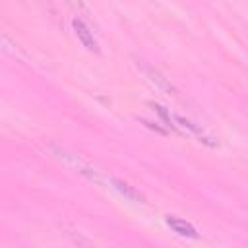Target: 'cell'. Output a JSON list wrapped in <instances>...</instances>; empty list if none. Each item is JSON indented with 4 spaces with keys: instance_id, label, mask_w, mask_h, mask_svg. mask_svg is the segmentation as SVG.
Returning a JSON list of instances; mask_svg holds the SVG:
<instances>
[{
    "instance_id": "cell-1",
    "label": "cell",
    "mask_w": 248,
    "mask_h": 248,
    "mask_svg": "<svg viewBox=\"0 0 248 248\" xmlns=\"http://www.w3.org/2000/svg\"><path fill=\"white\" fill-rule=\"evenodd\" d=\"M72 25H74V33H76V37L79 39V43H81L87 50L99 52V46H97V41H95V37H93V31H91L81 19H74Z\"/></svg>"
},
{
    "instance_id": "cell-2",
    "label": "cell",
    "mask_w": 248,
    "mask_h": 248,
    "mask_svg": "<svg viewBox=\"0 0 248 248\" xmlns=\"http://www.w3.org/2000/svg\"><path fill=\"white\" fill-rule=\"evenodd\" d=\"M165 223H167L176 234H180V236H186V238H196V236H198L194 225H190L188 221H184V219H180V217L167 215V217H165Z\"/></svg>"
},
{
    "instance_id": "cell-3",
    "label": "cell",
    "mask_w": 248,
    "mask_h": 248,
    "mask_svg": "<svg viewBox=\"0 0 248 248\" xmlns=\"http://www.w3.org/2000/svg\"><path fill=\"white\" fill-rule=\"evenodd\" d=\"M110 184H112V188H116L126 200H132V202H145V198L134 188V186H130L128 182H122V180H116V178H110Z\"/></svg>"
},
{
    "instance_id": "cell-4",
    "label": "cell",
    "mask_w": 248,
    "mask_h": 248,
    "mask_svg": "<svg viewBox=\"0 0 248 248\" xmlns=\"http://www.w3.org/2000/svg\"><path fill=\"white\" fill-rule=\"evenodd\" d=\"M174 120L176 122H180V126H184V128H188L196 138H200V141H203V143H207V145H215L213 141H209L211 138H207L205 134H203V130L198 126V124H194L192 120H188V118H182V116H174Z\"/></svg>"
},
{
    "instance_id": "cell-5",
    "label": "cell",
    "mask_w": 248,
    "mask_h": 248,
    "mask_svg": "<svg viewBox=\"0 0 248 248\" xmlns=\"http://www.w3.org/2000/svg\"><path fill=\"white\" fill-rule=\"evenodd\" d=\"M141 70H143V72H145V74L149 76V79H151L153 83H157L159 87H163V89H167L169 93L176 95V91L172 89V85H170V83H169V81H167V79H165V78H163V76H161L159 72H155V70H153L151 66H147V64H141Z\"/></svg>"
},
{
    "instance_id": "cell-6",
    "label": "cell",
    "mask_w": 248,
    "mask_h": 248,
    "mask_svg": "<svg viewBox=\"0 0 248 248\" xmlns=\"http://www.w3.org/2000/svg\"><path fill=\"white\" fill-rule=\"evenodd\" d=\"M153 107H155V110L159 112V116L163 118V122H165L167 126H170L174 132H178V130H176V126H174V124H172V120H170V114L165 110V107H161V105H153Z\"/></svg>"
}]
</instances>
